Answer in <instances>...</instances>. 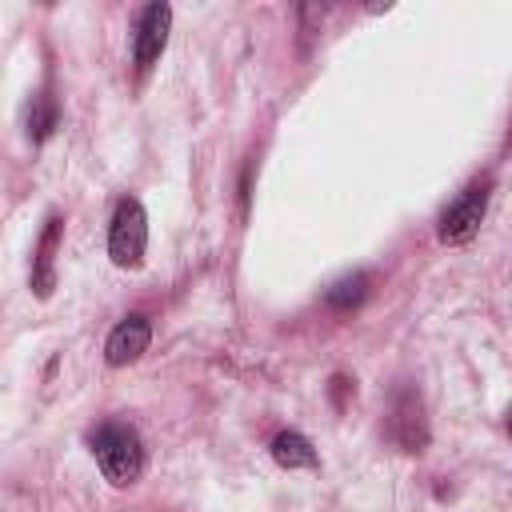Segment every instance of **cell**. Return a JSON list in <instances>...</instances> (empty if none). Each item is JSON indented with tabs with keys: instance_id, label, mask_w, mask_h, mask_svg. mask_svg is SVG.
<instances>
[{
	"instance_id": "1",
	"label": "cell",
	"mask_w": 512,
	"mask_h": 512,
	"mask_svg": "<svg viewBox=\"0 0 512 512\" xmlns=\"http://www.w3.org/2000/svg\"><path fill=\"white\" fill-rule=\"evenodd\" d=\"M92 452H96L104 480L116 488L136 484L144 472V444L128 424H100L92 432Z\"/></svg>"
},
{
	"instance_id": "2",
	"label": "cell",
	"mask_w": 512,
	"mask_h": 512,
	"mask_svg": "<svg viewBox=\"0 0 512 512\" xmlns=\"http://www.w3.org/2000/svg\"><path fill=\"white\" fill-rule=\"evenodd\" d=\"M148 248V216L140 200H120L108 228V256L116 268H140Z\"/></svg>"
},
{
	"instance_id": "3",
	"label": "cell",
	"mask_w": 512,
	"mask_h": 512,
	"mask_svg": "<svg viewBox=\"0 0 512 512\" xmlns=\"http://www.w3.org/2000/svg\"><path fill=\"white\" fill-rule=\"evenodd\" d=\"M484 208H488V180H476L440 212V228H436L440 240L444 244H468L484 220Z\"/></svg>"
},
{
	"instance_id": "4",
	"label": "cell",
	"mask_w": 512,
	"mask_h": 512,
	"mask_svg": "<svg viewBox=\"0 0 512 512\" xmlns=\"http://www.w3.org/2000/svg\"><path fill=\"white\" fill-rule=\"evenodd\" d=\"M168 28H172V8H168L164 0H156V4H148V8L140 12L136 44H132L140 72H148V68L160 60V52H164V44H168Z\"/></svg>"
},
{
	"instance_id": "5",
	"label": "cell",
	"mask_w": 512,
	"mask_h": 512,
	"mask_svg": "<svg viewBox=\"0 0 512 512\" xmlns=\"http://www.w3.org/2000/svg\"><path fill=\"white\" fill-rule=\"evenodd\" d=\"M148 340H152L148 320H144V316H128V320H120V324L108 332V340H104V360H108L112 368L136 364V360L148 352Z\"/></svg>"
},
{
	"instance_id": "6",
	"label": "cell",
	"mask_w": 512,
	"mask_h": 512,
	"mask_svg": "<svg viewBox=\"0 0 512 512\" xmlns=\"http://www.w3.org/2000/svg\"><path fill=\"white\" fill-rule=\"evenodd\" d=\"M60 216H48V228H44V236H40V248H36V268H32V288H36V296L40 300H48L52 296V288H56V272H52V260H56V244H60Z\"/></svg>"
},
{
	"instance_id": "7",
	"label": "cell",
	"mask_w": 512,
	"mask_h": 512,
	"mask_svg": "<svg viewBox=\"0 0 512 512\" xmlns=\"http://www.w3.org/2000/svg\"><path fill=\"white\" fill-rule=\"evenodd\" d=\"M392 428H396V440L404 444V452H420V448H424V440H428V432H424V416H420V400H416L412 392H404V396H400V404H396V420H392Z\"/></svg>"
},
{
	"instance_id": "8",
	"label": "cell",
	"mask_w": 512,
	"mask_h": 512,
	"mask_svg": "<svg viewBox=\"0 0 512 512\" xmlns=\"http://www.w3.org/2000/svg\"><path fill=\"white\" fill-rule=\"evenodd\" d=\"M272 460L280 464V468H288V472H296V468H316L320 460H316V448L308 444V436H300V432H276L272 436Z\"/></svg>"
},
{
	"instance_id": "9",
	"label": "cell",
	"mask_w": 512,
	"mask_h": 512,
	"mask_svg": "<svg viewBox=\"0 0 512 512\" xmlns=\"http://www.w3.org/2000/svg\"><path fill=\"white\" fill-rule=\"evenodd\" d=\"M364 296H368V276H364V272H352V276H344V280H336V284L328 288V304H332L336 312L356 308Z\"/></svg>"
},
{
	"instance_id": "10",
	"label": "cell",
	"mask_w": 512,
	"mask_h": 512,
	"mask_svg": "<svg viewBox=\"0 0 512 512\" xmlns=\"http://www.w3.org/2000/svg\"><path fill=\"white\" fill-rule=\"evenodd\" d=\"M52 128H56V108H52V100H48V96H40V100H36V108H32V116H28V132H32L36 140H44Z\"/></svg>"
}]
</instances>
